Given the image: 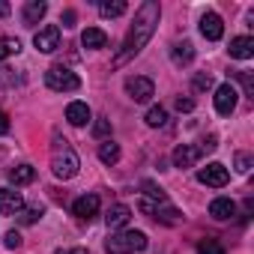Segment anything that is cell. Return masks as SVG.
Segmentation results:
<instances>
[{
	"mask_svg": "<svg viewBox=\"0 0 254 254\" xmlns=\"http://www.w3.org/2000/svg\"><path fill=\"white\" fill-rule=\"evenodd\" d=\"M78 168H81V162H78V153L69 147V141L54 138V150H51V171H54V177L72 180L78 174Z\"/></svg>",
	"mask_w": 254,
	"mask_h": 254,
	"instance_id": "cell-2",
	"label": "cell"
},
{
	"mask_svg": "<svg viewBox=\"0 0 254 254\" xmlns=\"http://www.w3.org/2000/svg\"><path fill=\"white\" fill-rule=\"evenodd\" d=\"M159 15H162V6L156 3V0H147V3H141V9L135 12V24H132L129 36H126V42H123V51L114 57V66H123L126 60H132L135 54L144 51V45H147V42L153 39V33H156Z\"/></svg>",
	"mask_w": 254,
	"mask_h": 254,
	"instance_id": "cell-1",
	"label": "cell"
},
{
	"mask_svg": "<svg viewBox=\"0 0 254 254\" xmlns=\"http://www.w3.org/2000/svg\"><path fill=\"white\" fill-rule=\"evenodd\" d=\"M93 135H96V138H108V135H111V120L99 117V120H96V126H93Z\"/></svg>",
	"mask_w": 254,
	"mask_h": 254,
	"instance_id": "cell-27",
	"label": "cell"
},
{
	"mask_svg": "<svg viewBox=\"0 0 254 254\" xmlns=\"http://www.w3.org/2000/svg\"><path fill=\"white\" fill-rule=\"evenodd\" d=\"M45 84H48L54 93H72V90L81 87V78H78L72 69H66V66H51V69L45 72Z\"/></svg>",
	"mask_w": 254,
	"mask_h": 254,
	"instance_id": "cell-4",
	"label": "cell"
},
{
	"mask_svg": "<svg viewBox=\"0 0 254 254\" xmlns=\"http://www.w3.org/2000/svg\"><path fill=\"white\" fill-rule=\"evenodd\" d=\"M90 108H87V102H69L66 105V120L72 123V126H87L90 123Z\"/></svg>",
	"mask_w": 254,
	"mask_h": 254,
	"instance_id": "cell-13",
	"label": "cell"
},
{
	"mask_svg": "<svg viewBox=\"0 0 254 254\" xmlns=\"http://www.w3.org/2000/svg\"><path fill=\"white\" fill-rule=\"evenodd\" d=\"M69 254H87V248H72Z\"/></svg>",
	"mask_w": 254,
	"mask_h": 254,
	"instance_id": "cell-35",
	"label": "cell"
},
{
	"mask_svg": "<svg viewBox=\"0 0 254 254\" xmlns=\"http://www.w3.org/2000/svg\"><path fill=\"white\" fill-rule=\"evenodd\" d=\"M54 254H63V251H54Z\"/></svg>",
	"mask_w": 254,
	"mask_h": 254,
	"instance_id": "cell-37",
	"label": "cell"
},
{
	"mask_svg": "<svg viewBox=\"0 0 254 254\" xmlns=\"http://www.w3.org/2000/svg\"><path fill=\"white\" fill-rule=\"evenodd\" d=\"M72 212H75L78 218L90 221V218L99 212V194H84V197H78V200L72 203Z\"/></svg>",
	"mask_w": 254,
	"mask_h": 254,
	"instance_id": "cell-12",
	"label": "cell"
},
{
	"mask_svg": "<svg viewBox=\"0 0 254 254\" xmlns=\"http://www.w3.org/2000/svg\"><path fill=\"white\" fill-rule=\"evenodd\" d=\"M99 159H102V165H117V162H120V147H117L114 141L99 144Z\"/></svg>",
	"mask_w": 254,
	"mask_h": 254,
	"instance_id": "cell-22",
	"label": "cell"
},
{
	"mask_svg": "<svg viewBox=\"0 0 254 254\" xmlns=\"http://www.w3.org/2000/svg\"><path fill=\"white\" fill-rule=\"evenodd\" d=\"M197 254H224V248L218 245V239H209L206 236V239L197 242Z\"/></svg>",
	"mask_w": 254,
	"mask_h": 254,
	"instance_id": "cell-24",
	"label": "cell"
},
{
	"mask_svg": "<svg viewBox=\"0 0 254 254\" xmlns=\"http://www.w3.org/2000/svg\"><path fill=\"white\" fill-rule=\"evenodd\" d=\"M171 57H174L177 66H189V63L194 60V48H191V42H177L174 51H171Z\"/></svg>",
	"mask_w": 254,
	"mask_h": 254,
	"instance_id": "cell-18",
	"label": "cell"
},
{
	"mask_svg": "<svg viewBox=\"0 0 254 254\" xmlns=\"http://www.w3.org/2000/svg\"><path fill=\"white\" fill-rule=\"evenodd\" d=\"M33 180H36V171H33L30 165H18V168L9 171V183H15V186H27V183H33Z\"/></svg>",
	"mask_w": 254,
	"mask_h": 254,
	"instance_id": "cell-20",
	"label": "cell"
},
{
	"mask_svg": "<svg viewBox=\"0 0 254 254\" xmlns=\"http://www.w3.org/2000/svg\"><path fill=\"white\" fill-rule=\"evenodd\" d=\"M144 248H147V236L141 230H123V233H117L105 242L108 254H135V251H144Z\"/></svg>",
	"mask_w": 254,
	"mask_h": 254,
	"instance_id": "cell-3",
	"label": "cell"
},
{
	"mask_svg": "<svg viewBox=\"0 0 254 254\" xmlns=\"http://www.w3.org/2000/svg\"><path fill=\"white\" fill-rule=\"evenodd\" d=\"M191 108H194L191 99H177V111H180V114H183V111H191Z\"/></svg>",
	"mask_w": 254,
	"mask_h": 254,
	"instance_id": "cell-31",
	"label": "cell"
},
{
	"mask_svg": "<svg viewBox=\"0 0 254 254\" xmlns=\"http://www.w3.org/2000/svg\"><path fill=\"white\" fill-rule=\"evenodd\" d=\"M42 212H45L42 206H30V209H24L18 218H21V224H33V221H39V218H42Z\"/></svg>",
	"mask_w": 254,
	"mask_h": 254,
	"instance_id": "cell-26",
	"label": "cell"
},
{
	"mask_svg": "<svg viewBox=\"0 0 254 254\" xmlns=\"http://www.w3.org/2000/svg\"><path fill=\"white\" fill-rule=\"evenodd\" d=\"M236 171L239 174H248L251 171V156L248 153H236Z\"/></svg>",
	"mask_w": 254,
	"mask_h": 254,
	"instance_id": "cell-29",
	"label": "cell"
},
{
	"mask_svg": "<svg viewBox=\"0 0 254 254\" xmlns=\"http://www.w3.org/2000/svg\"><path fill=\"white\" fill-rule=\"evenodd\" d=\"M200 156H203L200 144H180V147L174 150V165H177V168H191Z\"/></svg>",
	"mask_w": 254,
	"mask_h": 254,
	"instance_id": "cell-9",
	"label": "cell"
},
{
	"mask_svg": "<svg viewBox=\"0 0 254 254\" xmlns=\"http://www.w3.org/2000/svg\"><path fill=\"white\" fill-rule=\"evenodd\" d=\"M0 87H3V78H0Z\"/></svg>",
	"mask_w": 254,
	"mask_h": 254,
	"instance_id": "cell-36",
	"label": "cell"
},
{
	"mask_svg": "<svg viewBox=\"0 0 254 254\" xmlns=\"http://www.w3.org/2000/svg\"><path fill=\"white\" fill-rule=\"evenodd\" d=\"M230 57L236 60H251L254 57V39L251 36H236L230 42Z\"/></svg>",
	"mask_w": 254,
	"mask_h": 254,
	"instance_id": "cell-15",
	"label": "cell"
},
{
	"mask_svg": "<svg viewBox=\"0 0 254 254\" xmlns=\"http://www.w3.org/2000/svg\"><path fill=\"white\" fill-rule=\"evenodd\" d=\"M168 123V111L165 108H150L147 111V126H165Z\"/></svg>",
	"mask_w": 254,
	"mask_h": 254,
	"instance_id": "cell-25",
	"label": "cell"
},
{
	"mask_svg": "<svg viewBox=\"0 0 254 254\" xmlns=\"http://www.w3.org/2000/svg\"><path fill=\"white\" fill-rule=\"evenodd\" d=\"M33 45H36L42 54H51V51H57V48H60V27H57V24H48V27H42V30L33 36Z\"/></svg>",
	"mask_w": 254,
	"mask_h": 254,
	"instance_id": "cell-7",
	"label": "cell"
},
{
	"mask_svg": "<svg viewBox=\"0 0 254 254\" xmlns=\"http://www.w3.org/2000/svg\"><path fill=\"white\" fill-rule=\"evenodd\" d=\"M48 12V3H42V0H30V3L24 6V24H39V18Z\"/></svg>",
	"mask_w": 254,
	"mask_h": 254,
	"instance_id": "cell-19",
	"label": "cell"
},
{
	"mask_svg": "<svg viewBox=\"0 0 254 254\" xmlns=\"http://www.w3.org/2000/svg\"><path fill=\"white\" fill-rule=\"evenodd\" d=\"M197 180H200L203 186H209V189H224V186H227V180H230V174H227V168H224V165L212 162V165H206V168H200V171H197Z\"/></svg>",
	"mask_w": 254,
	"mask_h": 254,
	"instance_id": "cell-6",
	"label": "cell"
},
{
	"mask_svg": "<svg viewBox=\"0 0 254 254\" xmlns=\"http://www.w3.org/2000/svg\"><path fill=\"white\" fill-rule=\"evenodd\" d=\"M9 132V120H6V114L0 111V135H6Z\"/></svg>",
	"mask_w": 254,
	"mask_h": 254,
	"instance_id": "cell-32",
	"label": "cell"
},
{
	"mask_svg": "<svg viewBox=\"0 0 254 254\" xmlns=\"http://www.w3.org/2000/svg\"><path fill=\"white\" fill-rule=\"evenodd\" d=\"M209 215L218 218V221H227V218L236 215V203H233L230 197H215V200L209 203Z\"/></svg>",
	"mask_w": 254,
	"mask_h": 254,
	"instance_id": "cell-14",
	"label": "cell"
},
{
	"mask_svg": "<svg viewBox=\"0 0 254 254\" xmlns=\"http://www.w3.org/2000/svg\"><path fill=\"white\" fill-rule=\"evenodd\" d=\"M18 51H21V42L18 39H0V60H6V57H12Z\"/></svg>",
	"mask_w": 254,
	"mask_h": 254,
	"instance_id": "cell-23",
	"label": "cell"
},
{
	"mask_svg": "<svg viewBox=\"0 0 254 254\" xmlns=\"http://www.w3.org/2000/svg\"><path fill=\"white\" fill-rule=\"evenodd\" d=\"M3 245H6V248H18V245H21V233L9 230V233H6V239H3Z\"/></svg>",
	"mask_w": 254,
	"mask_h": 254,
	"instance_id": "cell-30",
	"label": "cell"
},
{
	"mask_svg": "<svg viewBox=\"0 0 254 254\" xmlns=\"http://www.w3.org/2000/svg\"><path fill=\"white\" fill-rule=\"evenodd\" d=\"M63 21H66V27H72V24H75V12L66 9V12H63Z\"/></svg>",
	"mask_w": 254,
	"mask_h": 254,
	"instance_id": "cell-33",
	"label": "cell"
},
{
	"mask_svg": "<svg viewBox=\"0 0 254 254\" xmlns=\"http://www.w3.org/2000/svg\"><path fill=\"white\" fill-rule=\"evenodd\" d=\"M24 206L21 194L12 191V189H0V215H18Z\"/></svg>",
	"mask_w": 254,
	"mask_h": 254,
	"instance_id": "cell-11",
	"label": "cell"
},
{
	"mask_svg": "<svg viewBox=\"0 0 254 254\" xmlns=\"http://www.w3.org/2000/svg\"><path fill=\"white\" fill-rule=\"evenodd\" d=\"M209 87H212V75H209V72L194 75V90H209Z\"/></svg>",
	"mask_w": 254,
	"mask_h": 254,
	"instance_id": "cell-28",
	"label": "cell"
},
{
	"mask_svg": "<svg viewBox=\"0 0 254 254\" xmlns=\"http://www.w3.org/2000/svg\"><path fill=\"white\" fill-rule=\"evenodd\" d=\"M200 33H203V39H209V42H218V39L224 36L221 15H215V12H206V15L200 18Z\"/></svg>",
	"mask_w": 254,
	"mask_h": 254,
	"instance_id": "cell-10",
	"label": "cell"
},
{
	"mask_svg": "<svg viewBox=\"0 0 254 254\" xmlns=\"http://www.w3.org/2000/svg\"><path fill=\"white\" fill-rule=\"evenodd\" d=\"M126 93H129V99H135V102H150L156 96V84L150 78H144V75H135V78L126 81Z\"/></svg>",
	"mask_w": 254,
	"mask_h": 254,
	"instance_id": "cell-5",
	"label": "cell"
},
{
	"mask_svg": "<svg viewBox=\"0 0 254 254\" xmlns=\"http://www.w3.org/2000/svg\"><path fill=\"white\" fill-rule=\"evenodd\" d=\"M126 9H129V6H126L123 0H105V3H99V12H102V18H120Z\"/></svg>",
	"mask_w": 254,
	"mask_h": 254,
	"instance_id": "cell-21",
	"label": "cell"
},
{
	"mask_svg": "<svg viewBox=\"0 0 254 254\" xmlns=\"http://www.w3.org/2000/svg\"><path fill=\"white\" fill-rule=\"evenodd\" d=\"M236 87L233 84H221L218 90H215V111L221 114V117H230L233 114V108H236Z\"/></svg>",
	"mask_w": 254,
	"mask_h": 254,
	"instance_id": "cell-8",
	"label": "cell"
},
{
	"mask_svg": "<svg viewBox=\"0 0 254 254\" xmlns=\"http://www.w3.org/2000/svg\"><path fill=\"white\" fill-rule=\"evenodd\" d=\"M0 15H9V3H0Z\"/></svg>",
	"mask_w": 254,
	"mask_h": 254,
	"instance_id": "cell-34",
	"label": "cell"
},
{
	"mask_svg": "<svg viewBox=\"0 0 254 254\" xmlns=\"http://www.w3.org/2000/svg\"><path fill=\"white\" fill-rule=\"evenodd\" d=\"M81 45H84V48H105V45H108V33L99 30V27H87V30L81 33Z\"/></svg>",
	"mask_w": 254,
	"mask_h": 254,
	"instance_id": "cell-17",
	"label": "cell"
},
{
	"mask_svg": "<svg viewBox=\"0 0 254 254\" xmlns=\"http://www.w3.org/2000/svg\"><path fill=\"white\" fill-rule=\"evenodd\" d=\"M132 218V209L126 206V203H114L111 209H108V215H105V221H108V227H123L126 221Z\"/></svg>",
	"mask_w": 254,
	"mask_h": 254,
	"instance_id": "cell-16",
	"label": "cell"
}]
</instances>
